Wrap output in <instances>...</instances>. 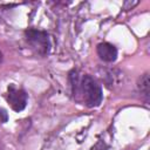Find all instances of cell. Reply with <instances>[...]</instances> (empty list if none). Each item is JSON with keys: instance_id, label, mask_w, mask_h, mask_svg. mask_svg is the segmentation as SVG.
Listing matches in <instances>:
<instances>
[{"instance_id": "1", "label": "cell", "mask_w": 150, "mask_h": 150, "mask_svg": "<svg viewBox=\"0 0 150 150\" xmlns=\"http://www.w3.org/2000/svg\"><path fill=\"white\" fill-rule=\"evenodd\" d=\"M71 94L74 98L89 108L98 107L103 100V93L97 81L88 75H79L77 70H71L69 74Z\"/></svg>"}, {"instance_id": "2", "label": "cell", "mask_w": 150, "mask_h": 150, "mask_svg": "<svg viewBox=\"0 0 150 150\" xmlns=\"http://www.w3.org/2000/svg\"><path fill=\"white\" fill-rule=\"evenodd\" d=\"M25 40L28 47L41 56H46L50 49L49 35L47 32L35 28H28L25 30Z\"/></svg>"}, {"instance_id": "3", "label": "cell", "mask_w": 150, "mask_h": 150, "mask_svg": "<svg viewBox=\"0 0 150 150\" xmlns=\"http://www.w3.org/2000/svg\"><path fill=\"white\" fill-rule=\"evenodd\" d=\"M6 100H7L8 104L11 105V108L14 111L19 112L26 108L27 101H28V95L26 94V91L23 89L16 88L14 84H9L7 88Z\"/></svg>"}, {"instance_id": "4", "label": "cell", "mask_w": 150, "mask_h": 150, "mask_svg": "<svg viewBox=\"0 0 150 150\" xmlns=\"http://www.w3.org/2000/svg\"><path fill=\"white\" fill-rule=\"evenodd\" d=\"M97 55L104 62H114L117 59V49L114 45L109 42H101L96 48Z\"/></svg>"}, {"instance_id": "5", "label": "cell", "mask_w": 150, "mask_h": 150, "mask_svg": "<svg viewBox=\"0 0 150 150\" xmlns=\"http://www.w3.org/2000/svg\"><path fill=\"white\" fill-rule=\"evenodd\" d=\"M137 88H138V91H139L141 96L145 100V102H148L149 97H150V80H149V74L148 73L143 74L138 79Z\"/></svg>"}, {"instance_id": "6", "label": "cell", "mask_w": 150, "mask_h": 150, "mask_svg": "<svg viewBox=\"0 0 150 150\" xmlns=\"http://www.w3.org/2000/svg\"><path fill=\"white\" fill-rule=\"evenodd\" d=\"M107 149H108V145H107L103 141L100 139V141H98V142H97L90 150H107Z\"/></svg>"}, {"instance_id": "7", "label": "cell", "mask_w": 150, "mask_h": 150, "mask_svg": "<svg viewBox=\"0 0 150 150\" xmlns=\"http://www.w3.org/2000/svg\"><path fill=\"white\" fill-rule=\"evenodd\" d=\"M8 120V114L4 108H0V123H5Z\"/></svg>"}, {"instance_id": "8", "label": "cell", "mask_w": 150, "mask_h": 150, "mask_svg": "<svg viewBox=\"0 0 150 150\" xmlns=\"http://www.w3.org/2000/svg\"><path fill=\"white\" fill-rule=\"evenodd\" d=\"M1 60H2V54H1V52H0V62H1Z\"/></svg>"}]
</instances>
